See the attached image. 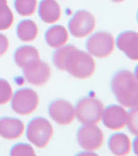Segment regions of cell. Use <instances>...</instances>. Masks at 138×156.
I'll return each instance as SVG.
<instances>
[{
	"mask_svg": "<svg viewBox=\"0 0 138 156\" xmlns=\"http://www.w3.org/2000/svg\"><path fill=\"white\" fill-rule=\"evenodd\" d=\"M1 4H7V0H0V5Z\"/></svg>",
	"mask_w": 138,
	"mask_h": 156,
	"instance_id": "obj_25",
	"label": "cell"
},
{
	"mask_svg": "<svg viewBox=\"0 0 138 156\" xmlns=\"http://www.w3.org/2000/svg\"><path fill=\"white\" fill-rule=\"evenodd\" d=\"M60 6L55 0H42L39 4V16L45 23L52 24L60 18Z\"/></svg>",
	"mask_w": 138,
	"mask_h": 156,
	"instance_id": "obj_14",
	"label": "cell"
},
{
	"mask_svg": "<svg viewBox=\"0 0 138 156\" xmlns=\"http://www.w3.org/2000/svg\"><path fill=\"white\" fill-rule=\"evenodd\" d=\"M53 135L51 123L43 117L34 118L28 123L26 130L27 140L37 148H45Z\"/></svg>",
	"mask_w": 138,
	"mask_h": 156,
	"instance_id": "obj_4",
	"label": "cell"
},
{
	"mask_svg": "<svg viewBox=\"0 0 138 156\" xmlns=\"http://www.w3.org/2000/svg\"><path fill=\"white\" fill-rule=\"evenodd\" d=\"M74 108L77 120L83 125H89L98 124L101 121L104 105L96 98L86 97L79 100Z\"/></svg>",
	"mask_w": 138,
	"mask_h": 156,
	"instance_id": "obj_3",
	"label": "cell"
},
{
	"mask_svg": "<svg viewBox=\"0 0 138 156\" xmlns=\"http://www.w3.org/2000/svg\"><path fill=\"white\" fill-rule=\"evenodd\" d=\"M24 124L16 118H1L0 119V136L5 140H16L23 134Z\"/></svg>",
	"mask_w": 138,
	"mask_h": 156,
	"instance_id": "obj_13",
	"label": "cell"
},
{
	"mask_svg": "<svg viewBox=\"0 0 138 156\" xmlns=\"http://www.w3.org/2000/svg\"><path fill=\"white\" fill-rule=\"evenodd\" d=\"M69 34L67 29L61 25H55L47 30L45 34V40L47 44L52 48H59L67 42Z\"/></svg>",
	"mask_w": 138,
	"mask_h": 156,
	"instance_id": "obj_17",
	"label": "cell"
},
{
	"mask_svg": "<svg viewBox=\"0 0 138 156\" xmlns=\"http://www.w3.org/2000/svg\"><path fill=\"white\" fill-rule=\"evenodd\" d=\"M9 154L12 156H34L36 152L28 144H17L11 149Z\"/></svg>",
	"mask_w": 138,
	"mask_h": 156,
	"instance_id": "obj_22",
	"label": "cell"
},
{
	"mask_svg": "<svg viewBox=\"0 0 138 156\" xmlns=\"http://www.w3.org/2000/svg\"><path fill=\"white\" fill-rule=\"evenodd\" d=\"M36 59H40L39 51L36 48L29 46V45H24V46L19 47L14 54L15 62L17 66L22 68V69Z\"/></svg>",
	"mask_w": 138,
	"mask_h": 156,
	"instance_id": "obj_16",
	"label": "cell"
},
{
	"mask_svg": "<svg viewBox=\"0 0 138 156\" xmlns=\"http://www.w3.org/2000/svg\"><path fill=\"white\" fill-rule=\"evenodd\" d=\"M15 9L21 16H30L36 9L37 1L36 0H15L14 2Z\"/></svg>",
	"mask_w": 138,
	"mask_h": 156,
	"instance_id": "obj_19",
	"label": "cell"
},
{
	"mask_svg": "<svg viewBox=\"0 0 138 156\" xmlns=\"http://www.w3.org/2000/svg\"><path fill=\"white\" fill-rule=\"evenodd\" d=\"M39 27L32 20H23L17 26V36L22 42H31L37 37Z\"/></svg>",
	"mask_w": 138,
	"mask_h": 156,
	"instance_id": "obj_18",
	"label": "cell"
},
{
	"mask_svg": "<svg viewBox=\"0 0 138 156\" xmlns=\"http://www.w3.org/2000/svg\"><path fill=\"white\" fill-rule=\"evenodd\" d=\"M39 95L28 87L18 90L12 97V110L22 115H27L33 112L39 106Z\"/></svg>",
	"mask_w": 138,
	"mask_h": 156,
	"instance_id": "obj_6",
	"label": "cell"
},
{
	"mask_svg": "<svg viewBox=\"0 0 138 156\" xmlns=\"http://www.w3.org/2000/svg\"><path fill=\"white\" fill-rule=\"evenodd\" d=\"M111 1H113V2H122L124 0H111Z\"/></svg>",
	"mask_w": 138,
	"mask_h": 156,
	"instance_id": "obj_26",
	"label": "cell"
},
{
	"mask_svg": "<svg viewBox=\"0 0 138 156\" xmlns=\"http://www.w3.org/2000/svg\"><path fill=\"white\" fill-rule=\"evenodd\" d=\"M9 49V39L0 34V56H2Z\"/></svg>",
	"mask_w": 138,
	"mask_h": 156,
	"instance_id": "obj_24",
	"label": "cell"
},
{
	"mask_svg": "<svg viewBox=\"0 0 138 156\" xmlns=\"http://www.w3.org/2000/svg\"><path fill=\"white\" fill-rule=\"evenodd\" d=\"M53 64L57 69L67 71L73 77L79 79L90 77L96 69V62L91 55L73 45L59 47L53 54Z\"/></svg>",
	"mask_w": 138,
	"mask_h": 156,
	"instance_id": "obj_1",
	"label": "cell"
},
{
	"mask_svg": "<svg viewBox=\"0 0 138 156\" xmlns=\"http://www.w3.org/2000/svg\"><path fill=\"white\" fill-rule=\"evenodd\" d=\"M108 147L112 154L124 156L131 152L132 144L128 135L124 133H115L109 137Z\"/></svg>",
	"mask_w": 138,
	"mask_h": 156,
	"instance_id": "obj_15",
	"label": "cell"
},
{
	"mask_svg": "<svg viewBox=\"0 0 138 156\" xmlns=\"http://www.w3.org/2000/svg\"><path fill=\"white\" fill-rule=\"evenodd\" d=\"M128 112L120 105H110L104 108L102 114V122L105 127L111 130H119L126 126Z\"/></svg>",
	"mask_w": 138,
	"mask_h": 156,
	"instance_id": "obj_11",
	"label": "cell"
},
{
	"mask_svg": "<svg viewBox=\"0 0 138 156\" xmlns=\"http://www.w3.org/2000/svg\"><path fill=\"white\" fill-rule=\"evenodd\" d=\"M23 75L30 84L41 87L48 82L51 70L47 62L36 59L23 68Z\"/></svg>",
	"mask_w": 138,
	"mask_h": 156,
	"instance_id": "obj_9",
	"label": "cell"
},
{
	"mask_svg": "<svg viewBox=\"0 0 138 156\" xmlns=\"http://www.w3.org/2000/svg\"><path fill=\"white\" fill-rule=\"evenodd\" d=\"M14 23V14L7 4L0 5V30H6Z\"/></svg>",
	"mask_w": 138,
	"mask_h": 156,
	"instance_id": "obj_20",
	"label": "cell"
},
{
	"mask_svg": "<svg viewBox=\"0 0 138 156\" xmlns=\"http://www.w3.org/2000/svg\"><path fill=\"white\" fill-rule=\"evenodd\" d=\"M129 130L134 135L138 134V127H137V107L132 108L131 112L128 114L127 118V124Z\"/></svg>",
	"mask_w": 138,
	"mask_h": 156,
	"instance_id": "obj_23",
	"label": "cell"
},
{
	"mask_svg": "<svg viewBox=\"0 0 138 156\" xmlns=\"http://www.w3.org/2000/svg\"><path fill=\"white\" fill-rule=\"evenodd\" d=\"M111 90L122 106H138V82L135 74L128 70H119L112 77Z\"/></svg>",
	"mask_w": 138,
	"mask_h": 156,
	"instance_id": "obj_2",
	"label": "cell"
},
{
	"mask_svg": "<svg viewBox=\"0 0 138 156\" xmlns=\"http://www.w3.org/2000/svg\"><path fill=\"white\" fill-rule=\"evenodd\" d=\"M115 41L113 36L106 31H98L86 41V50L90 55L104 58L113 52Z\"/></svg>",
	"mask_w": 138,
	"mask_h": 156,
	"instance_id": "obj_5",
	"label": "cell"
},
{
	"mask_svg": "<svg viewBox=\"0 0 138 156\" xmlns=\"http://www.w3.org/2000/svg\"><path fill=\"white\" fill-rule=\"evenodd\" d=\"M77 140L82 149L95 151L103 145L104 134L96 124L83 125L77 131Z\"/></svg>",
	"mask_w": 138,
	"mask_h": 156,
	"instance_id": "obj_8",
	"label": "cell"
},
{
	"mask_svg": "<svg viewBox=\"0 0 138 156\" xmlns=\"http://www.w3.org/2000/svg\"><path fill=\"white\" fill-rule=\"evenodd\" d=\"M12 97V90L9 81L0 78V105L6 104Z\"/></svg>",
	"mask_w": 138,
	"mask_h": 156,
	"instance_id": "obj_21",
	"label": "cell"
},
{
	"mask_svg": "<svg viewBox=\"0 0 138 156\" xmlns=\"http://www.w3.org/2000/svg\"><path fill=\"white\" fill-rule=\"evenodd\" d=\"M116 46L120 51L132 60L138 59V34L136 31L128 30L119 34L116 39Z\"/></svg>",
	"mask_w": 138,
	"mask_h": 156,
	"instance_id": "obj_12",
	"label": "cell"
},
{
	"mask_svg": "<svg viewBox=\"0 0 138 156\" xmlns=\"http://www.w3.org/2000/svg\"><path fill=\"white\" fill-rule=\"evenodd\" d=\"M49 115L59 125H69L75 119V108L66 100H55L48 107Z\"/></svg>",
	"mask_w": 138,
	"mask_h": 156,
	"instance_id": "obj_10",
	"label": "cell"
},
{
	"mask_svg": "<svg viewBox=\"0 0 138 156\" xmlns=\"http://www.w3.org/2000/svg\"><path fill=\"white\" fill-rule=\"evenodd\" d=\"M96 26L95 17L89 12L80 9L73 15L69 21V30L75 37H84L92 32Z\"/></svg>",
	"mask_w": 138,
	"mask_h": 156,
	"instance_id": "obj_7",
	"label": "cell"
}]
</instances>
